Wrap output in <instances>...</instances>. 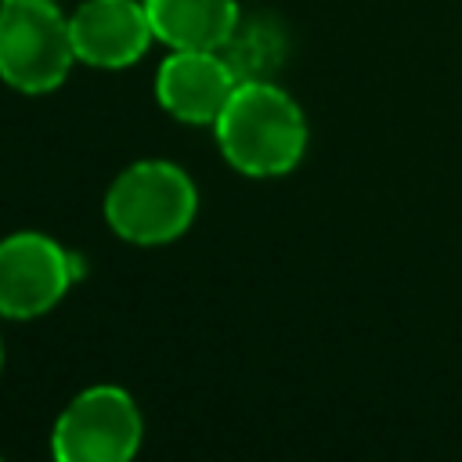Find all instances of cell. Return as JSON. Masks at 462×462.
I'll return each instance as SVG.
<instances>
[{"label":"cell","instance_id":"6da1fadb","mask_svg":"<svg viewBox=\"0 0 462 462\" xmlns=\"http://www.w3.org/2000/svg\"><path fill=\"white\" fill-rule=\"evenodd\" d=\"M231 170L245 177H285L307 152V116L274 79H245L213 123Z\"/></svg>","mask_w":462,"mask_h":462},{"label":"cell","instance_id":"7a4b0ae2","mask_svg":"<svg viewBox=\"0 0 462 462\" xmlns=\"http://www.w3.org/2000/svg\"><path fill=\"white\" fill-rule=\"evenodd\" d=\"M199 213V188L170 159H141L116 173L105 191L108 227L134 245L177 242Z\"/></svg>","mask_w":462,"mask_h":462},{"label":"cell","instance_id":"3957f363","mask_svg":"<svg viewBox=\"0 0 462 462\" xmlns=\"http://www.w3.org/2000/svg\"><path fill=\"white\" fill-rule=\"evenodd\" d=\"M76 65L58 0H0V79L18 94L58 90Z\"/></svg>","mask_w":462,"mask_h":462},{"label":"cell","instance_id":"277c9868","mask_svg":"<svg viewBox=\"0 0 462 462\" xmlns=\"http://www.w3.org/2000/svg\"><path fill=\"white\" fill-rule=\"evenodd\" d=\"M144 437L137 401L112 383L79 390L51 430L54 462H134Z\"/></svg>","mask_w":462,"mask_h":462},{"label":"cell","instance_id":"5b68a950","mask_svg":"<svg viewBox=\"0 0 462 462\" xmlns=\"http://www.w3.org/2000/svg\"><path fill=\"white\" fill-rule=\"evenodd\" d=\"M61 242L43 231H14L0 238V318L29 321L61 303L79 267Z\"/></svg>","mask_w":462,"mask_h":462},{"label":"cell","instance_id":"8992f818","mask_svg":"<svg viewBox=\"0 0 462 462\" xmlns=\"http://www.w3.org/2000/svg\"><path fill=\"white\" fill-rule=\"evenodd\" d=\"M76 61L90 69H130L155 43L144 0H83L69 14Z\"/></svg>","mask_w":462,"mask_h":462},{"label":"cell","instance_id":"52a82bcc","mask_svg":"<svg viewBox=\"0 0 462 462\" xmlns=\"http://www.w3.org/2000/svg\"><path fill=\"white\" fill-rule=\"evenodd\" d=\"M235 87L238 76L220 51H170L155 72L159 108L191 126H213Z\"/></svg>","mask_w":462,"mask_h":462},{"label":"cell","instance_id":"ba28073f","mask_svg":"<svg viewBox=\"0 0 462 462\" xmlns=\"http://www.w3.org/2000/svg\"><path fill=\"white\" fill-rule=\"evenodd\" d=\"M144 14L166 51H220L242 7L238 0H144Z\"/></svg>","mask_w":462,"mask_h":462},{"label":"cell","instance_id":"9c48e42d","mask_svg":"<svg viewBox=\"0 0 462 462\" xmlns=\"http://www.w3.org/2000/svg\"><path fill=\"white\" fill-rule=\"evenodd\" d=\"M285 51H289L285 29L271 14H242L235 32L220 47V54L231 65V72L238 76V83H245V79H274V72L285 61Z\"/></svg>","mask_w":462,"mask_h":462},{"label":"cell","instance_id":"30bf717a","mask_svg":"<svg viewBox=\"0 0 462 462\" xmlns=\"http://www.w3.org/2000/svg\"><path fill=\"white\" fill-rule=\"evenodd\" d=\"M0 372H4V339H0Z\"/></svg>","mask_w":462,"mask_h":462},{"label":"cell","instance_id":"8fae6325","mask_svg":"<svg viewBox=\"0 0 462 462\" xmlns=\"http://www.w3.org/2000/svg\"><path fill=\"white\" fill-rule=\"evenodd\" d=\"M0 462H4V458H0Z\"/></svg>","mask_w":462,"mask_h":462}]
</instances>
